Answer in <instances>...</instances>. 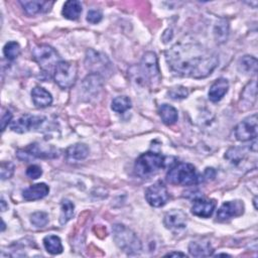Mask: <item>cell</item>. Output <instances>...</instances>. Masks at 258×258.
<instances>
[{
	"label": "cell",
	"instance_id": "74e56055",
	"mask_svg": "<svg viewBox=\"0 0 258 258\" xmlns=\"http://www.w3.org/2000/svg\"><path fill=\"white\" fill-rule=\"evenodd\" d=\"M215 174H216V171L214 170V168H206V170H205V177H207L208 179H210V177L211 178H213V177H215Z\"/></svg>",
	"mask_w": 258,
	"mask_h": 258
},
{
	"label": "cell",
	"instance_id": "ab89813d",
	"mask_svg": "<svg viewBox=\"0 0 258 258\" xmlns=\"http://www.w3.org/2000/svg\"><path fill=\"white\" fill-rule=\"evenodd\" d=\"M6 209H7L6 203H5V201L2 199V200H1V211L4 212V211H6Z\"/></svg>",
	"mask_w": 258,
	"mask_h": 258
},
{
	"label": "cell",
	"instance_id": "484cf974",
	"mask_svg": "<svg viewBox=\"0 0 258 258\" xmlns=\"http://www.w3.org/2000/svg\"><path fill=\"white\" fill-rule=\"evenodd\" d=\"M256 101V81L249 83L243 90L241 94V102L248 107H252Z\"/></svg>",
	"mask_w": 258,
	"mask_h": 258
},
{
	"label": "cell",
	"instance_id": "f35d334b",
	"mask_svg": "<svg viewBox=\"0 0 258 258\" xmlns=\"http://www.w3.org/2000/svg\"><path fill=\"white\" fill-rule=\"evenodd\" d=\"M165 256H168V257H172V256H181V257H185L186 255L184 253H181V252H169L167 253Z\"/></svg>",
	"mask_w": 258,
	"mask_h": 258
},
{
	"label": "cell",
	"instance_id": "ba28073f",
	"mask_svg": "<svg viewBox=\"0 0 258 258\" xmlns=\"http://www.w3.org/2000/svg\"><path fill=\"white\" fill-rule=\"evenodd\" d=\"M145 199L150 206L160 208L163 207L169 200V194L163 182L156 181L146 188Z\"/></svg>",
	"mask_w": 258,
	"mask_h": 258
},
{
	"label": "cell",
	"instance_id": "d590c367",
	"mask_svg": "<svg viewBox=\"0 0 258 258\" xmlns=\"http://www.w3.org/2000/svg\"><path fill=\"white\" fill-rule=\"evenodd\" d=\"M102 17L103 14L100 10H90L87 14V21L92 24H96L102 20Z\"/></svg>",
	"mask_w": 258,
	"mask_h": 258
},
{
	"label": "cell",
	"instance_id": "5b68a950",
	"mask_svg": "<svg viewBox=\"0 0 258 258\" xmlns=\"http://www.w3.org/2000/svg\"><path fill=\"white\" fill-rule=\"evenodd\" d=\"M32 56L40 69L46 73L54 72L56 64L60 61L56 50L48 44H39L33 47Z\"/></svg>",
	"mask_w": 258,
	"mask_h": 258
},
{
	"label": "cell",
	"instance_id": "52a82bcc",
	"mask_svg": "<svg viewBox=\"0 0 258 258\" xmlns=\"http://www.w3.org/2000/svg\"><path fill=\"white\" fill-rule=\"evenodd\" d=\"M77 64L71 61L60 60L53 72V79L60 89H69L77 80Z\"/></svg>",
	"mask_w": 258,
	"mask_h": 258
},
{
	"label": "cell",
	"instance_id": "6da1fadb",
	"mask_svg": "<svg viewBox=\"0 0 258 258\" xmlns=\"http://www.w3.org/2000/svg\"><path fill=\"white\" fill-rule=\"evenodd\" d=\"M166 61L175 75L194 79L206 78L218 66V56L198 43H176L166 52Z\"/></svg>",
	"mask_w": 258,
	"mask_h": 258
},
{
	"label": "cell",
	"instance_id": "7402d4cb",
	"mask_svg": "<svg viewBox=\"0 0 258 258\" xmlns=\"http://www.w3.org/2000/svg\"><path fill=\"white\" fill-rule=\"evenodd\" d=\"M82 13V4L78 0H70L63 4L61 14L70 20H77Z\"/></svg>",
	"mask_w": 258,
	"mask_h": 258
},
{
	"label": "cell",
	"instance_id": "8fae6325",
	"mask_svg": "<svg viewBox=\"0 0 258 258\" xmlns=\"http://www.w3.org/2000/svg\"><path fill=\"white\" fill-rule=\"evenodd\" d=\"M45 120L42 116H34L30 114H24L17 119L11 125V129L17 133H25L30 130L37 129Z\"/></svg>",
	"mask_w": 258,
	"mask_h": 258
},
{
	"label": "cell",
	"instance_id": "9a60e30c",
	"mask_svg": "<svg viewBox=\"0 0 258 258\" xmlns=\"http://www.w3.org/2000/svg\"><path fill=\"white\" fill-rule=\"evenodd\" d=\"M216 208L215 200L197 199L191 206V213L201 218H209L213 215Z\"/></svg>",
	"mask_w": 258,
	"mask_h": 258
},
{
	"label": "cell",
	"instance_id": "7a4b0ae2",
	"mask_svg": "<svg viewBox=\"0 0 258 258\" xmlns=\"http://www.w3.org/2000/svg\"><path fill=\"white\" fill-rule=\"evenodd\" d=\"M116 245L128 255H137L141 251V242L136 234L121 224H115L112 228Z\"/></svg>",
	"mask_w": 258,
	"mask_h": 258
},
{
	"label": "cell",
	"instance_id": "e0dca14e",
	"mask_svg": "<svg viewBox=\"0 0 258 258\" xmlns=\"http://www.w3.org/2000/svg\"><path fill=\"white\" fill-rule=\"evenodd\" d=\"M89 155V148L84 143H76L69 146L66 150V158L69 162H79Z\"/></svg>",
	"mask_w": 258,
	"mask_h": 258
},
{
	"label": "cell",
	"instance_id": "30bf717a",
	"mask_svg": "<svg viewBox=\"0 0 258 258\" xmlns=\"http://www.w3.org/2000/svg\"><path fill=\"white\" fill-rule=\"evenodd\" d=\"M110 61L106 55L97 52L93 49H89L86 54V67L92 72V74L100 75L101 72L107 71L110 67Z\"/></svg>",
	"mask_w": 258,
	"mask_h": 258
},
{
	"label": "cell",
	"instance_id": "cb8c5ba5",
	"mask_svg": "<svg viewBox=\"0 0 258 258\" xmlns=\"http://www.w3.org/2000/svg\"><path fill=\"white\" fill-rule=\"evenodd\" d=\"M43 245H44L45 250L52 255L60 254L63 249L59 237H57L55 235L45 236L43 238Z\"/></svg>",
	"mask_w": 258,
	"mask_h": 258
},
{
	"label": "cell",
	"instance_id": "83f0119b",
	"mask_svg": "<svg viewBox=\"0 0 258 258\" xmlns=\"http://www.w3.org/2000/svg\"><path fill=\"white\" fill-rule=\"evenodd\" d=\"M75 205L70 200H63L60 205V215H59V223L60 225L67 224L74 216Z\"/></svg>",
	"mask_w": 258,
	"mask_h": 258
},
{
	"label": "cell",
	"instance_id": "277c9868",
	"mask_svg": "<svg viewBox=\"0 0 258 258\" xmlns=\"http://www.w3.org/2000/svg\"><path fill=\"white\" fill-rule=\"evenodd\" d=\"M165 165L164 156L155 152H145L135 161L134 170L140 177H148L158 172Z\"/></svg>",
	"mask_w": 258,
	"mask_h": 258
},
{
	"label": "cell",
	"instance_id": "ffe728a7",
	"mask_svg": "<svg viewBox=\"0 0 258 258\" xmlns=\"http://www.w3.org/2000/svg\"><path fill=\"white\" fill-rule=\"evenodd\" d=\"M31 98L37 108H45L52 103L51 94L42 87H34L31 91Z\"/></svg>",
	"mask_w": 258,
	"mask_h": 258
},
{
	"label": "cell",
	"instance_id": "5bb4252c",
	"mask_svg": "<svg viewBox=\"0 0 258 258\" xmlns=\"http://www.w3.org/2000/svg\"><path fill=\"white\" fill-rule=\"evenodd\" d=\"M21 160H28L31 157H38V158H52L57 156V152L55 151H47L41 148V146L37 143L30 144L25 149H20L17 151V157Z\"/></svg>",
	"mask_w": 258,
	"mask_h": 258
},
{
	"label": "cell",
	"instance_id": "d6986e66",
	"mask_svg": "<svg viewBox=\"0 0 258 258\" xmlns=\"http://www.w3.org/2000/svg\"><path fill=\"white\" fill-rule=\"evenodd\" d=\"M228 89H229V83L226 79L220 78L216 80L210 87L209 99L214 103L221 101L223 97L226 95V93L228 92Z\"/></svg>",
	"mask_w": 258,
	"mask_h": 258
},
{
	"label": "cell",
	"instance_id": "8992f818",
	"mask_svg": "<svg viewBox=\"0 0 258 258\" xmlns=\"http://www.w3.org/2000/svg\"><path fill=\"white\" fill-rule=\"evenodd\" d=\"M140 71L143 78L151 88L159 86L161 81V74L158 66L157 56L152 51H147L143 54L140 62Z\"/></svg>",
	"mask_w": 258,
	"mask_h": 258
},
{
	"label": "cell",
	"instance_id": "44dd1931",
	"mask_svg": "<svg viewBox=\"0 0 258 258\" xmlns=\"http://www.w3.org/2000/svg\"><path fill=\"white\" fill-rule=\"evenodd\" d=\"M188 252L195 257H206L212 255L213 248L209 242L192 241L188 245Z\"/></svg>",
	"mask_w": 258,
	"mask_h": 258
},
{
	"label": "cell",
	"instance_id": "d4e9b609",
	"mask_svg": "<svg viewBox=\"0 0 258 258\" xmlns=\"http://www.w3.org/2000/svg\"><path fill=\"white\" fill-rule=\"evenodd\" d=\"M238 68L244 74L255 75L257 72V59L252 55H245L240 59Z\"/></svg>",
	"mask_w": 258,
	"mask_h": 258
},
{
	"label": "cell",
	"instance_id": "d6a6232c",
	"mask_svg": "<svg viewBox=\"0 0 258 258\" xmlns=\"http://www.w3.org/2000/svg\"><path fill=\"white\" fill-rule=\"evenodd\" d=\"M167 94L173 100H180V99H184L187 97L188 91L186 88H184L182 86H177V87L171 88Z\"/></svg>",
	"mask_w": 258,
	"mask_h": 258
},
{
	"label": "cell",
	"instance_id": "2e32d148",
	"mask_svg": "<svg viewBox=\"0 0 258 258\" xmlns=\"http://www.w3.org/2000/svg\"><path fill=\"white\" fill-rule=\"evenodd\" d=\"M19 3L26 14L30 16L48 12L53 5V2L51 1H20Z\"/></svg>",
	"mask_w": 258,
	"mask_h": 258
},
{
	"label": "cell",
	"instance_id": "f546056e",
	"mask_svg": "<svg viewBox=\"0 0 258 258\" xmlns=\"http://www.w3.org/2000/svg\"><path fill=\"white\" fill-rule=\"evenodd\" d=\"M111 108L116 113H124L131 108V100L126 96H119L113 99Z\"/></svg>",
	"mask_w": 258,
	"mask_h": 258
},
{
	"label": "cell",
	"instance_id": "4fadbf2b",
	"mask_svg": "<svg viewBox=\"0 0 258 258\" xmlns=\"http://www.w3.org/2000/svg\"><path fill=\"white\" fill-rule=\"evenodd\" d=\"M187 217L181 210H170L163 217V224L169 230H179L186 226Z\"/></svg>",
	"mask_w": 258,
	"mask_h": 258
},
{
	"label": "cell",
	"instance_id": "9c48e42d",
	"mask_svg": "<svg viewBox=\"0 0 258 258\" xmlns=\"http://www.w3.org/2000/svg\"><path fill=\"white\" fill-rule=\"evenodd\" d=\"M235 136L239 141H249L257 137V114L248 116L235 128Z\"/></svg>",
	"mask_w": 258,
	"mask_h": 258
},
{
	"label": "cell",
	"instance_id": "1f68e13d",
	"mask_svg": "<svg viewBox=\"0 0 258 258\" xmlns=\"http://www.w3.org/2000/svg\"><path fill=\"white\" fill-rule=\"evenodd\" d=\"M30 222L37 228H42L48 223V215L45 212H35L30 216Z\"/></svg>",
	"mask_w": 258,
	"mask_h": 258
},
{
	"label": "cell",
	"instance_id": "4dcf8cb0",
	"mask_svg": "<svg viewBox=\"0 0 258 258\" xmlns=\"http://www.w3.org/2000/svg\"><path fill=\"white\" fill-rule=\"evenodd\" d=\"M3 53L7 59L13 60L20 54V45L16 41H9L4 45Z\"/></svg>",
	"mask_w": 258,
	"mask_h": 258
},
{
	"label": "cell",
	"instance_id": "603a6c76",
	"mask_svg": "<svg viewBox=\"0 0 258 258\" xmlns=\"http://www.w3.org/2000/svg\"><path fill=\"white\" fill-rule=\"evenodd\" d=\"M158 114L162 120V122L166 125H172L177 121L178 115H177V110L167 104H162L158 108Z\"/></svg>",
	"mask_w": 258,
	"mask_h": 258
},
{
	"label": "cell",
	"instance_id": "3957f363",
	"mask_svg": "<svg viewBox=\"0 0 258 258\" xmlns=\"http://www.w3.org/2000/svg\"><path fill=\"white\" fill-rule=\"evenodd\" d=\"M166 179L175 185H194L200 181V175L192 164L179 162L170 167Z\"/></svg>",
	"mask_w": 258,
	"mask_h": 258
},
{
	"label": "cell",
	"instance_id": "4316f807",
	"mask_svg": "<svg viewBox=\"0 0 258 258\" xmlns=\"http://www.w3.org/2000/svg\"><path fill=\"white\" fill-rule=\"evenodd\" d=\"M102 78L97 74H90L83 82V88L86 92L96 93L102 87Z\"/></svg>",
	"mask_w": 258,
	"mask_h": 258
},
{
	"label": "cell",
	"instance_id": "7c38bea8",
	"mask_svg": "<svg viewBox=\"0 0 258 258\" xmlns=\"http://www.w3.org/2000/svg\"><path fill=\"white\" fill-rule=\"evenodd\" d=\"M244 213V204L242 201H230L224 203L217 213V220L224 222L232 218L239 217Z\"/></svg>",
	"mask_w": 258,
	"mask_h": 258
},
{
	"label": "cell",
	"instance_id": "f1b7e54d",
	"mask_svg": "<svg viewBox=\"0 0 258 258\" xmlns=\"http://www.w3.org/2000/svg\"><path fill=\"white\" fill-rule=\"evenodd\" d=\"M214 34H215V38H216L217 42H219V43L225 42L227 40L228 34H229V24H228V21H226L224 19L218 21L217 24L215 25Z\"/></svg>",
	"mask_w": 258,
	"mask_h": 258
},
{
	"label": "cell",
	"instance_id": "8d00e7d4",
	"mask_svg": "<svg viewBox=\"0 0 258 258\" xmlns=\"http://www.w3.org/2000/svg\"><path fill=\"white\" fill-rule=\"evenodd\" d=\"M11 119H12V114H11V112L8 111V110L5 111V112L3 113V115H2V118H1V130H2V131L5 130L6 126L10 123Z\"/></svg>",
	"mask_w": 258,
	"mask_h": 258
},
{
	"label": "cell",
	"instance_id": "ac0fdd59",
	"mask_svg": "<svg viewBox=\"0 0 258 258\" xmlns=\"http://www.w3.org/2000/svg\"><path fill=\"white\" fill-rule=\"evenodd\" d=\"M49 192V187L44 182H39L30 185L22 192V197L25 201H36L44 198Z\"/></svg>",
	"mask_w": 258,
	"mask_h": 258
},
{
	"label": "cell",
	"instance_id": "b9f144b4",
	"mask_svg": "<svg viewBox=\"0 0 258 258\" xmlns=\"http://www.w3.org/2000/svg\"><path fill=\"white\" fill-rule=\"evenodd\" d=\"M217 256H230V255H228V254H225V253H221V254H218Z\"/></svg>",
	"mask_w": 258,
	"mask_h": 258
},
{
	"label": "cell",
	"instance_id": "7bdbcfd3",
	"mask_svg": "<svg viewBox=\"0 0 258 258\" xmlns=\"http://www.w3.org/2000/svg\"><path fill=\"white\" fill-rule=\"evenodd\" d=\"M4 229H5V224H4V222H2V229H1V230L3 231Z\"/></svg>",
	"mask_w": 258,
	"mask_h": 258
},
{
	"label": "cell",
	"instance_id": "60d3db41",
	"mask_svg": "<svg viewBox=\"0 0 258 258\" xmlns=\"http://www.w3.org/2000/svg\"><path fill=\"white\" fill-rule=\"evenodd\" d=\"M256 201H257V198H256V197H255V198H254V201H253V202H254V207H255V209H257V205H256Z\"/></svg>",
	"mask_w": 258,
	"mask_h": 258
},
{
	"label": "cell",
	"instance_id": "e575fe53",
	"mask_svg": "<svg viewBox=\"0 0 258 258\" xmlns=\"http://www.w3.org/2000/svg\"><path fill=\"white\" fill-rule=\"evenodd\" d=\"M41 174H42V169L40 166H38L36 164L29 165L26 169V175L32 179H36V178L40 177Z\"/></svg>",
	"mask_w": 258,
	"mask_h": 258
},
{
	"label": "cell",
	"instance_id": "836d02e7",
	"mask_svg": "<svg viewBox=\"0 0 258 258\" xmlns=\"http://www.w3.org/2000/svg\"><path fill=\"white\" fill-rule=\"evenodd\" d=\"M14 172V164L10 161L7 162H2L1 163V178L7 179L12 176Z\"/></svg>",
	"mask_w": 258,
	"mask_h": 258
}]
</instances>
